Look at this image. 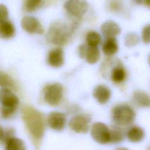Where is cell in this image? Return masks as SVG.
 <instances>
[{
    "label": "cell",
    "mask_w": 150,
    "mask_h": 150,
    "mask_svg": "<svg viewBox=\"0 0 150 150\" xmlns=\"http://www.w3.org/2000/svg\"><path fill=\"white\" fill-rule=\"evenodd\" d=\"M118 46L117 40L115 38H107L104 42L102 50L107 56H112L118 51Z\"/></svg>",
    "instance_id": "2e32d148"
},
{
    "label": "cell",
    "mask_w": 150,
    "mask_h": 150,
    "mask_svg": "<svg viewBox=\"0 0 150 150\" xmlns=\"http://www.w3.org/2000/svg\"><path fill=\"white\" fill-rule=\"evenodd\" d=\"M15 34V28L13 24L8 20L0 21V35L4 39L12 38Z\"/></svg>",
    "instance_id": "e0dca14e"
},
{
    "label": "cell",
    "mask_w": 150,
    "mask_h": 150,
    "mask_svg": "<svg viewBox=\"0 0 150 150\" xmlns=\"http://www.w3.org/2000/svg\"><path fill=\"white\" fill-rule=\"evenodd\" d=\"M108 4V8L109 10L114 12H119L122 6L121 1H109Z\"/></svg>",
    "instance_id": "83f0119b"
},
{
    "label": "cell",
    "mask_w": 150,
    "mask_h": 150,
    "mask_svg": "<svg viewBox=\"0 0 150 150\" xmlns=\"http://www.w3.org/2000/svg\"><path fill=\"white\" fill-rule=\"evenodd\" d=\"M138 3H142L144 4L145 5L148 6L150 8V0H148V1H139L138 2Z\"/></svg>",
    "instance_id": "4dcf8cb0"
},
{
    "label": "cell",
    "mask_w": 150,
    "mask_h": 150,
    "mask_svg": "<svg viewBox=\"0 0 150 150\" xmlns=\"http://www.w3.org/2000/svg\"><path fill=\"white\" fill-rule=\"evenodd\" d=\"M135 118V111L127 104H118L112 110V121L117 125H129L134 122Z\"/></svg>",
    "instance_id": "277c9868"
},
{
    "label": "cell",
    "mask_w": 150,
    "mask_h": 150,
    "mask_svg": "<svg viewBox=\"0 0 150 150\" xmlns=\"http://www.w3.org/2000/svg\"><path fill=\"white\" fill-rule=\"evenodd\" d=\"M91 117L89 114H81L73 117L69 121L70 128L77 133L85 134L88 131Z\"/></svg>",
    "instance_id": "8992f818"
},
{
    "label": "cell",
    "mask_w": 150,
    "mask_h": 150,
    "mask_svg": "<svg viewBox=\"0 0 150 150\" xmlns=\"http://www.w3.org/2000/svg\"><path fill=\"white\" fill-rule=\"evenodd\" d=\"M21 26L25 30L30 33L42 34L44 32L40 22L34 16H24L21 20Z\"/></svg>",
    "instance_id": "9c48e42d"
},
{
    "label": "cell",
    "mask_w": 150,
    "mask_h": 150,
    "mask_svg": "<svg viewBox=\"0 0 150 150\" xmlns=\"http://www.w3.org/2000/svg\"><path fill=\"white\" fill-rule=\"evenodd\" d=\"M5 150H26L24 142L20 138L12 137L5 143Z\"/></svg>",
    "instance_id": "ac0fdd59"
},
{
    "label": "cell",
    "mask_w": 150,
    "mask_h": 150,
    "mask_svg": "<svg viewBox=\"0 0 150 150\" xmlns=\"http://www.w3.org/2000/svg\"><path fill=\"white\" fill-rule=\"evenodd\" d=\"M93 96L99 103L105 104L111 97V91L105 86L98 85L94 88Z\"/></svg>",
    "instance_id": "4fadbf2b"
},
{
    "label": "cell",
    "mask_w": 150,
    "mask_h": 150,
    "mask_svg": "<svg viewBox=\"0 0 150 150\" xmlns=\"http://www.w3.org/2000/svg\"><path fill=\"white\" fill-rule=\"evenodd\" d=\"M141 36L144 43L150 44V23L146 25L142 28Z\"/></svg>",
    "instance_id": "4316f807"
},
{
    "label": "cell",
    "mask_w": 150,
    "mask_h": 150,
    "mask_svg": "<svg viewBox=\"0 0 150 150\" xmlns=\"http://www.w3.org/2000/svg\"><path fill=\"white\" fill-rule=\"evenodd\" d=\"M102 33L107 38H115L121 32V28L113 21H107L102 23L100 27Z\"/></svg>",
    "instance_id": "8fae6325"
},
{
    "label": "cell",
    "mask_w": 150,
    "mask_h": 150,
    "mask_svg": "<svg viewBox=\"0 0 150 150\" xmlns=\"http://www.w3.org/2000/svg\"><path fill=\"white\" fill-rule=\"evenodd\" d=\"M63 88L61 84L54 83L47 85L44 90V100L50 105H57L63 96Z\"/></svg>",
    "instance_id": "5b68a950"
},
{
    "label": "cell",
    "mask_w": 150,
    "mask_h": 150,
    "mask_svg": "<svg viewBox=\"0 0 150 150\" xmlns=\"http://www.w3.org/2000/svg\"><path fill=\"white\" fill-rule=\"evenodd\" d=\"M73 30V26L60 20L55 21L49 28L46 35L47 40L55 45H64L69 41Z\"/></svg>",
    "instance_id": "7a4b0ae2"
},
{
    "label": "cell",
    "mask_w": 150,
    "mask_h": 150,
    "mask_svg": "<svg viewBox=\"0 0 150 150\" xmlns=\"http://www.w3.org/2000/svg\"><path fill=\"white\" fill-rule=\"evenodd\" d=\"M88 3L86 1L70 0L64 3V8L70 15L80 18L83 15L88 9Z\"/></svg>",
    "instance_id": "ba28073f"
},
{
    "label": "cell",
    "mask_w": 150,
    "mask_h": 150,
    "mask_svg": "<svg viewBox=\"0 0 150 150\" xmlns=\"http://www.w3.org/2000/svg\"><path fill=\"white\" fill-rule=\"evenodd\" d=\"M0 100L2 117L5 119L11 117L15 113L19 104L18 98L11 89L2 88L0 91Z\"/></svg>",
    "instance_id": "3957f363"
},
{
    "label": "cell",
    "mask_w": 150,
    "mask_h": 150,
    "mask_svg": "<svg viewBox=\"0 0 150 150\" xmlns=\"http://www.w3.org/2000/svg\"><path fill=\"white\" fill-rule=\"evenodd\" d=\"M124 139V134L118 128H114L110 130V141L112 143H118Z\"/></svg>",
    "instance_id": "cb8c5ba5"
},
{
    "label": "cell",
    "mask_w": 150,
    "mask_h": 150,
    "mask_svg": "<svg viewBox=\"0 0 150 150\" xmlns=\"http://www.w3.org/2000/svg\"><path fill=\"white\" fill-rule=\"evenodd\" d=\"M85 58L88 63L94 64L96 63L100 58V51L98 48L97 47H92L88 45Z\"/></svg>",
    "instance_id": "ffe728a7"
},
{
    "label": "cell",
    "mask_w": 150,
    "mask_h": 150,
    "mask_svg": "<svg viewBox=\"0 0 150 150\" xmlns=\"http://www.w3.org/2000/svg\"><path fill=\"white\" fill-rule=\"evenodd\" d=\"M139 42V37L133 32L128 33L125 37V45L128 47H132L135 46Z\"/></svg>",
    "instance_id": "d4e9b609"
},
{
    "label": "cell",
    "mask_w": 150,
    "mask_h": 150,
    "mask_svg": "<svg viewBox=\"0 0 150 150\" xmlns=\"http://www.w3.org/2000/svg\"><path fill=\"white\" fill-rule=\"evenodd\" d=\"M8 11L6 6L4 4H0V21L7 20Z\"/></svg>",
    "instance_id": "f1b7e54d"
},
{
    "label": "cell",
    "mask_w": 150,
    "mask_h": 150,
    "mask_svg": "<svg viewBox=\"0 0 150 150\" xmlns=\"http://www.w3.org/2000/svg\"><path fill=\"white\" fill-rule=\"evenodd\" d=\"M126 77V72L125 69L121 66L114 67L111 72V80L116 83H120L122 82Z\"/></svg>",
    "instance_id": "d6986e66"
},
{
    "label": "cell",
    "mask_w": 150,
    "mask_h": 150,
    "mask_svg": "<svg viewBox=\"0 0 150 150\" xmlns=\"http://www.w3.org/2000/svg\"><path fill=\"white\" fill-rule=\"evenodd\" d=\"M133 100L135 104L140 107H150V96L145 92L137 90L133 94Z\"/></svg>",
    "instance_id": "5bb4252c"
},
{
    "label": "cell",
    "mask_w": 150,
    "mask_h": 150,
    "mask_svg": "<svg viewBox=\"0 0 150 150\" xmlns=\"http://www.w3.org/2000/svg\"><path fill=\"white\" fill-rule=\"evenodd\" d=\"M148 63H149V64L150 66V54H149V56L148 57Z\"/></svg>",
    "instance_id": "d6a6232c"
},
{
    "label": "cell",
    "mask_w": 150,
    "mask_h": 150,
    "mask_svg": "<svg viewBox=\"0 0 150 150\" xmlns=\"http://www.w3.org/2000/svg\"><path fill=\"white\" fill-rule=\"evenodd\" d=\"M1 86L2 88H15V83L13 79L2 71H1Z\"/></svg>",
    "instance_id": "603a6c76"
},
{
    "label": "cell",
    "mask_w": 150,
    "mask_h": 150,
    "mask_svg": "<svg viewBox=\"0 0 150 150\" xmlns=\"http://www.w3.org/2000/svg\"><path fill=\"white\" fill-rule=\"evenodd\" d=\"M47 63L53 67H59L64 63V53L63 50L60 48H55L49 52L47 55Z\"/></svg>",
    "instance_id": "7c38bea8"
},
{
    "label": "cell",
    "mask_w": 150,
    "mask_h": 150,
    "mask_svg": "<svg viewBox=\"0 0 150 150\" xmlns=\"http://www.w3.org/2000/svg\"><path fill=\"white\" fill-rule=\"evenodd\" d=\"M91 135L99 144H105L110 141V130L104 123L97 122L93 124L91 128Z\"/></svg>",
    "instance_id": "52a82bcc"
},
{
    "label": "cell",
    "mask_w": 150,
    "mask_h": 150,
    "mask_svg": "<svg viewBox=\"0 0 150 150\" xmlns=\"http://www.w3.org/2000/svg\"><path fill=\"white\" fill-rule=\"evenodd\" d=\"M15 131L12 128H8L6 130L1 127V142L5 143L8 139L13 137Z\"/></svg>",
    "instance_id": "484cf974"
},
{
    "label": "cell",
    "mask_w": 150,
    "mask_h": 150,
    "mask_svg": "<svg viewBox=\"0 0 150 150\" xmlns=\"http://www.w3.org/2000/svg\"><path fill=\"white\" fill-rule=\"evenodd\" d=\"M66 116L60 112L52 111L47 116V122L50 128L55 131H62L65 127Z\"/></svg>",
    "instance_id": "30bf717a"
},
{
    "label": "cell",
    "mask_w": 150,
    "mask_h": 150,
    "mask_svg": "<svg viewBox=\"0 0 150 150\" xmlns=\"http://www.w3.org/2000/svg\"><path fill=\"white\" fill-rule=\"evenodd\" d=\"M44 1L40 0H26L23 2V10L26 12H32L41 6Z\"/></svg>",
    "instance_id": "44dd1931"
},
{
    "label": "cell",
    "mask_w": 150,
    "mask_h": 150,
    "mask_svg": "<svg viewBox=\"0 0 150 150\" xmlns=\"http://www.w3.org/2000/svg\"><path fill=\"white\" fill-rule=\"evenodd\" d=\"M101 41L100 35L95 31H90L86 35V42L89 46L97 47Z\"/></svg>",
    "instance_id": "7402d4cb"
},
{
    "label": "cell",
    "mask_w": 150,
    "mask_h": 150,
    "mask_svg": "<svg viewBox=\"0 0 150 150\" xmlns=\"http://www.w3.org/2000/svg\"><path fill=\"white\" fill-rule=\"evenodd\" d=\"M115 150H128V149L127 148H124V147H120V148H117Z\"/></svg>",
    "instance_id": "1f68e13d"
},
{
    "label": "cell",
    "mask_w": 150,
    "mask_h": 150,
    "mask_svg": "<svg viewBox=\"0 0 150 150\" xmlns=\"http://www.w3.org/2000/svg\"><path fill=\"white\" fill-rule=\"evenodd\" d=\"M129 141L132 142H138L142 141L145 137V132L142 128L138 126H134L130 128L127 133Z\"/></svg>",
    "instance_id": "9a60e30c"
},
{
    "label": "cell",
    "mask_w": 150,
    "mask_h": 150,
    "mask_svg": "<svg viewBox=\"0 0 150 150\" xmlns=\"http://www.w3.org/2000/svg\"><path fill=\"white\" fill-rule=\"evenodd\" d=\"M22 114L23 121L30 135L35 139H41L45 131V120L43 114L29 105L23 107Z\"/></svg>",
    "instance_id": "6da1fadb"
},
{
    "label": "cell",
    "mask_w": 150,
    "mask_h": 150,
    "mask_svg": "<svg viewBox=\"0 0 150 150\" xmlns=\"http://www.w3.org/2000/svg\"><path fill=\"white\" fill-rule=\"evenodd\" d=\"M88 45L85 44L81 45L79 47V54L81 58H84L87 52Z\"/></svg>",
    "instance_id": "f546056e"
}]
</instances>
